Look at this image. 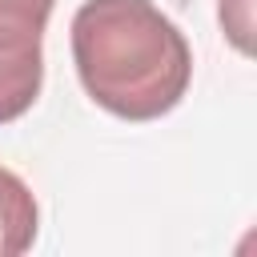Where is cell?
<instances>
[{
  "label": "cell",
  "mask_w": 257,
  "mask_h": 257,
  "mask_svg": "<svg viewBox=\"0 0 257 257\" xmlns=\"http://www.w3.org/2000/svg\"><path fill=\"white\" fill-rule=\"evenodd\" d=\"M68 40L88 100L120 120H161L189 92L193 48L153 0H84Z\"/></svg>",
  "instance_id": "obj_1"
},
{
  "label": "cell",
  "mask_w": 257,
  "mask_h": 257,
  "mask_svg": "<svg viewBox=\"0 0 257 257\" xmlns=\"http://www.w3.org/2000/svg\"><path fill=\"white\" fill-rule=\"evenodd\" d=\"M40 233V209L32 189L0 165V257H20Z\"/></svg>",
  "instance_id": "obj_3"
},
{
  "label": "cell",
  "mask_w": 257,
  "mask_h": 257,
  "mask_svg": "<svg viewBox=\"0 0 257 257\" xmlns=\"http://www.w3.org/2000/svg\"><path fill=\"white\" fill-rule=\"evenodd\" d=\"M221 28L237 44V52H249V32H253V4L249 0H221Z\"/></svg>",
  "instance_id": "obj_4"
},
{
  "label": "cell",
  "mask_w": 257,
  "mask_h": 257,
  "mask_svg": "<svg viewBox=\"0 0 257 257\" xmlns=\"http://www.w3.org/2000/svg\"><path fill=\"white\" fill-rule=\"evenodd\" d=\"M56 0H0V124L20 120L44 84V28Z\"/></svg>",
  "instance_id": "obj_2"
}]
</instances>
